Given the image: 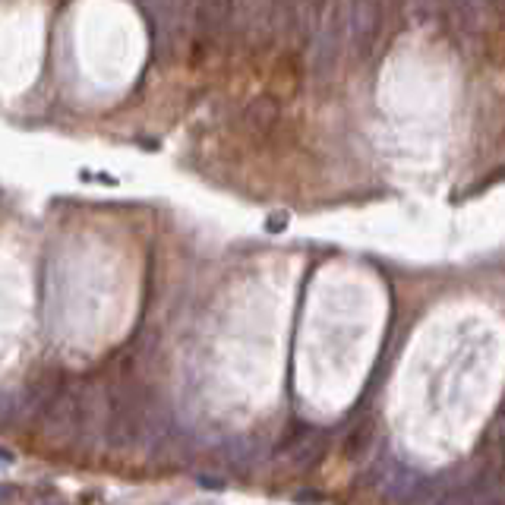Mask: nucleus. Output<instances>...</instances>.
I'll use <instances>...</instances> for the list:
<instances>
[{"label": "nucleus", "instance_id": "1", "mask_svg": "<svg viewBox=\"0 0 505 505\" xmlns=\"http://www.w3.org/2000/svg\"><path fill=\"white\" fill-rule=\"evenodd\" d=\"M79 395L83 383H60L58 395L51 398L45 411V433L51 439H76L79 433Z\"/></svg>", "mask_w": 505, "mask_h": 505}, {"label": "nucleus", "instance_id": "2", "mask_svg": "<svg viewBox=\"0 0 505 505\" xmlns=\"http://www.w3.org/2000/svg\"><path fill=\"white\" fill-rule=\"evenodd\" d=\"M341 41H344V10H335V20L323 22L313 35L310 48V66L319 79H329L341 60Z\"/></svg>", "mask_w": 505, "mask_h": 505}, {"label": "nucleus", "instance_id": "3", "mask_svg": "<svg viewBox=\"0 0 505 505\" xmlns=\"http://www.w3.org/2000/svg\"><path fill=\"white\" fill-rule=\"evenodd\" d=\"M325 446H329V439H325L323 430L306 427V423H294L291 433H288L285 442H281L279 455L291 467H306L325 452Z\"/></svg>", "mask_w": 505, "mask_h": 505}, {"label": "nucleus", "instance_id": "4", "mask_svg": "<svg viewBox=\"0 0 505 505\" xmlns=\"http://www.w3.org/2000/svg\"><path fill=\"white\" fill-rule=\"evenodd\" d=\"M344 10V39L357 48V54H367L379 32V10L373 4H350Z\"/></svg>", "mask_w": 505, "mask_h": 505}, {"label": "nucleus", "instance_id": "5", "mask_svg": "<svg viewBox=\"0 0 505 505\" xmlns=\"http://www.w3.org/2000/svg\"><path fill=\"white\" fill-rule=\"evenodd\" d=\"M26 421V404H22V392H0V427Z\"/></svg>", "mask_w": 505, "mask_h": 505}, {"label": "nucleus", "instance_id": "6", "mask_svg": "<svg viewBox=\"0 0 505 505\" xmlns=\"http://www.w3.org/2000/svg\"><path fill=\"white\" fill-rule=\"evenodd\" d=\"M275 117H279V108H275L272 98H260V102H252L250 108H246V123H250V127H256V130H266V127H272Z\"/></svg>", "mask_w": 505, "mask_h": 505}, {"label": "nucleus", "instance_id": "7", "mask_svg": "<svg viewBox=\"0 0 505 505\" xmlns=\"http://www.w3.org/2000/svg\"><path fill=\"white\" fill-rule=\"evenodd\" d=\"M369 442H373V427H369V423H360V427H354V433L348 436L344 455H348V458H363V455L369 452Z\"/></svg>", "mask_w": 505, "mask_h": 505}, {"label": "nucleus", "instance_id": "8", "mask_svg": "<svg viewBox=\"0 0 505 505\" xmlns=\"http://www.w3.org/2000/svg\"><path fill=\"white\" fill-rule=\"evenodd\" d=\"M16 499V490L13 486H0V505H10Z\"/></svg>", "mask_w": 505, "mask_h": 505}, {"label": "nucleus", "instance_id": "9", "mask_svg": "<svg viewBox=\"0 0 505 505\" xmlns=\"http://www.w3.org/2000/svg\"><path fill=\"white\" fill-rule=\"evenodd\" d=\"M41 505H64V502H58V499H54V502H51V499H48V502H41Z\"/></svg>", "mask_w": 505, "mask_h": 505}]
</instances>
